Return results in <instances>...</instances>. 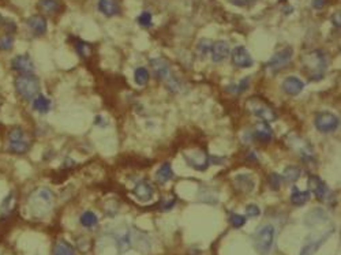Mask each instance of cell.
<instances>
[{"instance_id":"1","label":"cell","mask_w":341,"mask_h":255,"mask_svg":"<svg viewBox=\"0 0 341 255\" xmlns=\"http://www.w3.org/2000/svg\"><path fill=\"white\" fill-rule=\"evenodd\" d=\"M30 213L34 217H44L51 212L53 206V192L47 187H40L34 190L29 196Z\"/></svg>"},{"instance_id":"2","label":"cell","mask_w":341,"mask_h":255,"mask_svg":"<svg viewBox=\"0 0 341 255\" xmlns=\"http://www.w3.org/2000/svg\"><path fill=\"white\" fill-rule=\"evenodd\" d=\"M303 63L308 72V78L311 81H318L324 78L325 70L328 68V59L322 51H312L303 58Z\"/></svg>"},{"instance_id":"3","label":"cell","mask_w":341,"mask_h":255,"mask_svg":"<svg viewBox=\"0 0 341 255\" xmlns=\"http://www.w3.org/2000/svg\"><path fill=\"white\" fill-rule=\"evenodd\" d=\"M276 238V228L272 224L260 226L254 234V248L260 255H266L270 252Z\"/></svg>"},{"instance_id":"4","label":"cell","mask_w":341,"mask_h":255,"mask_svg":"<svg viewBox=\"0 0 341 255\" xmlns=\"http://www.w3.org/2000/svg\"><path fill=\"white\" fill-rule=\"evenodd\" d=\"M15 89L25 100H33L40 92V82L33 74H21L15 79Z\"/></svg>"},{"instance_id":"5","label":"cell","mask_w":341,"mask_h":255,"mask_svg":"<svg viewBox=\"0 0 341 255\" xmlns=\"http://www.w3.org/2000/svg\"><path fill=\"white\" fill-rule=\"evenodd\" d=\"M248 109L251 111L252 115H255L257 118H260L264 122H274L277 119V114L273 109L272 106L268 105L266 102L260 97H252L247 101Z\"/></svg>"},{"instance_id":"6","label":"cell","mask_w":341,"mask_h":255,"mask_svg":"<svg viewBox=\"0 0 341 255\" xmlns=\"http://www.w3.org/2000/svg\"><path fill=\"white\" fill-rule=\"evenodd\" d=\"M9 148L10 152L15 154H23L30 149V140L22 128L15 127L10 131Z\"/></svg>"},{"instance_id":"7","label":"cell","mask_w":341,"mask_h":255,"mask_svg":"<svg viewBox=\"0 0 341 255\" xmlns=\"http://www.w3.org/2000/svg\"><path fill=\"white\" fill-rule=\"evenodd\" d=\"M314 124L318 131L324 132V134H329V132L336 131L338 128V118L332 112H321L316 116Z\"/></svg>"},{"instance_id":"8","label":"cell","mask_w":341,"mask_h":255,"mask_svg":"<svg viewBox=\"0 0 341 255\" xmlns=\"http://www.w3.org/2000/svg\"><path fill=\"white\" fill-rule=\"evenodd\" d=\"M292 56H294V51H292V48L287 47L281 51H278L276 55H273V58L268 62L266 64V67L270 71H278V70H281L286 66L290 64V62L292 60Z\"/></svg>"},{"instance_id":"9","label":"cell","mask_w":341,"mask_h":255,"mask_svg":"<svg viewBox=\"0 0 341 255\" xmlns=\"http://www.w3.org/2000/svg\"><path fill=\"white\" fill-rule=\"evenodd\" d=\"M308 191L316 194V198L318 201H325L330 195V190L326 186V183L322 179L314 176V175L308 178Z\"/></svg>"},{"instance_id":"10","label":"cell","mask_w":341,"mask_h":255,"mask_svg":"<svg viewBox=\"0 0 341 255\" xmlns=\"http://www.w3.org/2000/svg\"><path fill=\"white\" fill-rule=\"evenodd\" d=\"M184 158L190 166H192L194 169L196 171H205L208 166H209V157L206 156L205 152L202 150H195V152H191V153L184 154Z\"/></svg>"},{"instance_id":"11","label":"cell","mask_w":341,"mask_h":255,"mask_svg":"<svg viewBox=\"0 0 341 255\" xmlns=\"http://www.w3.org/2000/svg\"><path fill=\"white\" fill-rule=\"evenodd\" d=\"M132 194L135 195V198L138 201H141V202H149L152 201L154 195V190L152 187V184H150L149 180H139L138 183L135 184V187L132 190Z\"/></svg>"},{"instance_id":"12","label":"cell","mask_w":341,"mask_h":255,"mask_svg":"<svg viewBox=\"0 0 341 255\" xmlns=\"http://www.w3.org/2000/svg\"><path fill=\"white\" fill-rule=\"evenodd\" d=\"M232 63L239 68H250L254 64V62L246 48L236 47L232 51Z\"/></svg>"},{"instance_id":"13","label":"cell","mask_w":341,"mask_h":255,"mask_svg":"<svg viewBox=\"0 0 341 255\" xmlns=\"http://www.w3.org/2000/svg\"><path fill=\"white\" fill-rule=\"evenodd\" d=\"M333 232H334V230H329V231H326L324 235H321L320 238L316 239V240H310L308 243H306V244L303 246L302 250H300V252H299V255H314L316 254L317 251L321 248V246H322V244H324V243L326 242L330 236H332Z\"/></svg>"},{"instance_id":"14","label":"cell","mask_w":341,"mask_h":255,"mask_svg":"<svg viewBox=\"0 0 341 255\" xmlns=\"http://www.w3.org/2000/svg\"><path fill=\"white\" fill-rule=\"evenodd\" d=\"M11 67L19 74H33L34 71V63L29 55L15 56L11 63Z\"/></svg>"},{"instance_id":"15","label":"cell","mask_w":341,"mask_h":255,"mask_svg":"<svg viewBox=\"0 0 341 255\" xmlns=\"http://www.w3.org/2000/svg\"><path fill=\"white\" fill-rule=\"evenodd\" d=\"M328 213L325 212L324 209L321 208H316L312 209L311 212L307 213L306 218H304V224H306L308 228L311 226V228H314V226L320 225V224H324V222L328 221Z\"/></svg>"},{"instance_id":"16","label":"cell","mask_w":341,"mask_h":255,"mask_svg":"<svg viewBox=\"0 0 341 255\" xmlns=\"http://www.w3.org/2000/svg\"><path fill=\"white\" fill-rule=\"evenodd\" d=\"M230 45L226 41H216V43L212 44V48H210V53H212V59L216 63H220L222 60H225L228 56H230Z\"/></svg>"},{"instance_id":"17","label":"cell","mask_w":341,"mask_h":255,"mask_svg":"<svg viewBox=\"0 0 341 255\" xmlns=\"http://www.w3.org/2000/svg\"><path fill=\"white\" fill-rule=\"evenodd\" d=\"M150 67H152L154 77L157 79H164L169 75V64L166 63V60H164L162 58L150 59Z\"/></svg>"},{"instance_id":"18","label":"cell","mask_w":341,"mask_h":255,"mask_svg":"<svg viewBox=\"0 0 341 255\" xmlns=\"http://www.w3.org/2000/svg\"><path fill=\"white\" fill-rule=\"evenodd\" d=\"M113 239H115L116 246L119 248V254H124V252H127L132 246V238L131 234L128 232V231H119V232H116L113 235Z\"/></svg>"},{"instance_id":"19","label":"cell","mask_w":341,"mask_h":255,"mask_svg":"<svg viewBox=\"0 0 341 255\" xmlns=\"http://www.w3.org/2000/svg\"><path fill=\"white\" fill-rule=\"evenodd\" d=\"M234 184L235 187L238 188L239 191L242 192H251L254 190V186H255V182L254 179L247 174H242V175H236L234 178Z\"/></svg>"},{"instance_id":"20","label":"cell","mask_w":341,"mask_h":255,"mask_svg":"<svg viewBox=\"0 0 341 255\" xmlns=\"http://www.w3.org/2000/svg\"><path fill=\"white\" fill-rule=\"evenodd\" d=\"M303 89H304V83H303V81H300V79L296 77H288L284 79V82H282V90H284L287 94H291V96H296V94L300 93Z\"/></svg>"},{"instance_id":"21","label":"cell","mask_w":341,"mask_h":255,"mask_svg":"<svg viewBox=\"0 0 341 255\" xmlns=\"http://www.w3.org/2000/svg\"><path fill=\"white\" fill-rule=\"evenodd\" d=\"M27 26L36 36H43L47 32V21L40 15H33L27 19Z\"/></svg>"},{"instance_id":"22","label":"cell","mask_w":341,"mask_h":255,"mask_svg":"<svg viewBox=\"0 0 341 255\" xmlns=\"http://www.w3.org/2000/svg\"><path fill=\"white\" fill-rule=\"evenodd\" d=\"M15 204H17V196H15V192H10L9 195L6 196L2 205H0V216L6 218L9 217L11 213L14 212L15 209Z\"/></svg>"},{"instance_id":"23","label":"cell","mask_w":341,"mask_h":255,"mask_svg":"<svg viewBox=\"0 0 341 255\" xmlns=\"http://www.w3.org/2000/svg\"><path fill=\"white\" fill-rule=\"evenodd\" d=\"M98 10L107 17H113L119 14V6L115 0H98Z\"/></svg>"},{"instance_id":"24","label":"cell","mask_w":341,"mask_h":255,"mask_svg":"<svg viewBox=\"0 0 341 255\" xmlns=\"http://www.w3.org/2000/svg\"><path fill=\"white\" fill-rule=\"evenodd\" d=\"M310 196H311V192L306 190H299L298 187L292 188L291 191V202L295 205V206H303L304 204H307L310 201Z\"/></svg>"},{"instance_id":"25","label":"cell","mask_w":341,"mask_h":255,"mask_svg":"<svg viewBox=\"0 0 341 255\" xmlns=\"http://www.w3.org/2000/svg\"><path fill=\"white\" fill-rule=\"evenodd\" d=\"M33 108L34 111L40 112V114H47L51 109V100L43 94H37L33 98Z\"/></svg>"},{"instance_id":"26","label":"cell","mask_w":341,"mask_h":255,"mask_svg":"<svg viewBox=\"0 0 341 255\" xmlns=\"http://www.w3.org/2000/svg\"><path fill=\"white\" fill-rule=\"evenodd\" d=\"M174 178V169H172V165H170L169 162H165V164H162L158 171L156 172V179H157L158 182L161 184L166 183L168 180Z\"/></svg>"},{"instance_id":"27","label":"cell","mask_w":341,"mask_h":255,"mask_svg":"<svg viewBox=\"0 0 341 255\" xmlns=\"http://www.w3.org/2000/svg\"><path fill=\"white\" fill-rule=\"evenodd\" d=\"M39 9L43 13L48 14V15H52V14H56L59 11L60 5L58 0H40Z\"/></svg>"},{"instance_id":"28","label":"cell","mask_w":341,"mask_h":255,"mask_svg":"<svg viewBox=\"0 0 341 255\" xmlns=\"http://www.w3.org/2000/svg\"><path fill=\"white\" fill-rule=\"evenodd\" d=\"M255 136L262 142H268L273 138V131L272 128L269 127L268 123L264 122V123H261L257 126L255 128Z\"/></svg>"},{"instance_id":"29","label":"cell","mask_w":341,"mask_h":255,"mask_svg":"<svg viewBox=\"0 0 341 255\" xmlns=\"http://www.w3.org/2000/svg\"><path fill=\"white\" fill-rule=\"evenodd\" d=\"M53 255H75V250L66 240H59L53 248Z\"/></svg>"},{"instance_id":"30","label":"cell","mask_w":341,"mask_h":255,"mask_svg":"<svg viewBox=\"0 0 341 255\" xmlns=\"http://www.w3.org/2000/svg\"><path fill=\"white\" fill-rule=\"evenodd\" d=\"M79 221L85 228H93L98 224V217L94 214L93 212H90V210H86V212L82 213L81 218H79Z\"/></svg>"},{"instance_id":"31","label":"cell","mask_w":341,"mask_h":255,"mask_svg":"<svg viewBox=\"0 0 341 255\" xmlns=\"http://www.w3.org/2000/svg\"><path fill=\"white\" fill-rule=\"evenodd\" d=\"M300 175H302V169L296 165H290L284 169V179L288 182H296L300 178Z\"/></svg>"},{"instance_id":"32","label":"cell","mask_w":341,"mask_h":255,"mask_svg":"<svg viewBox=\"0 0 341 255\" xmlns=\"http://www.w3.org/2000/svg\"><path fill=\"white\" fill-rule=\"evenodd\" d=\"M134 79L139 86H144L149 81V72L145 67H138L134 72Z\"/></svg>"},{"instance_id":"33","label":"cell","mask_w":341,"mask_h":255,"mask_svg":"<svg viewBox=\"0 0 341 255\" xmlns=\"http://www.w3.org/2000/svg\"><path fill=\"white\" fill-rule=\"evenodd\" d=\"M210 48H212V41H209V40H201L200 43H198V47H196L198 55L201 58H205L210 52Z\"/></svg>"},{"instance_id":"34","label":"cell","mask_w":341,"mask_h":255,"mask_svg":"<svg viewBox=\"0 0 341 255\" xmlns=\"http://www.w3.org/2000/svg\"><path fill=\"white\" fill-rule=\"evenodd\" d=\"M230 221L234 228H242L247 221V218L242 214H238V213H232L230 217Z\"/></svg>"},{"instance_id":"35","label":"cell","mask_w":341,"mask_h":255,"mask_svg":"<svg viewBox=\"0 0 341 255\" xmlns=\"http://www.w3.org/2000/svg\"><path fill=\"white\" fill-rule=\"evenodd\" d=\"M281 183H282V176H281V175H278V174L270 175V178H269V186H270V188H272V190H274V191L280 190V187H281Z\"/></svg>"},{"instance_id":"36","label":"cell","mask_w":341,"mask_h":255,"mask_svg":"<svg viewBox=\"0 0 341 255\" xmlns=\"http://www.w3.org/2000/svg\"><path fill=\"white\" fill-rule=\"evenodd\" d=\"M75 48H77V52L82 58H88L92 53V47L88 43H85V41H78Z\"/></svg>"},{"instance_id":"37","label":"cell","mask_w":341,"mask_h":255,"mask_svg":"<svg viewBox=\"0 0 341 255\" xmlns=\"http://www.w3.org/2000/svg\"><path fill=\"white\" fill-rule=\"evenodd\" d=\"M138 23L142 26V27H150V26L153 25V22H152V14L149 11H144V13L138 17Z\"/></svg>"},{"instance_id":"38","label":"cell","mask_w":341,"mask_h":255,"mask_svg":"<svg viewBox=\"0 0 341 255\" xmlns=\"http://www.w3.org/2000/svg\"><path fill=\"white\" fill-rule=\"evenodd\" d=\"M246 216L250 217V218H257V217L261 216V209L258 205L255 204H250L246 206Z\"/></svg>"},{"instance_id":"39","label":"cell","mask_w":341,"mask_h":255,"mask_svg":"<svg viewBox=\"0 0 341 255\" xmlns=\"http://www.w3.org/2000/svg\"><path fill=\"white\" fill-rule=\"evenodd\" d=\"M13 45H14V40L11 36H5V37L0 39V48H2V49L9 51V49L13 48Z\"/></svg>"},{"instance_id":"40","label":"cell","mask_w":341,"mask_h":255,"mask_svg":"<svg viewBox=\"0 0 341 255\" xmlns=\"http://www.w3.org/2000/svg\"><path fill=\"white\" fill-rule=\"evenodd\" d=\"M248 83H250V79H248V78H246V79H242V82H240L238 86H235V92H236L238 94L243 93L244 90H247Z\"/></svg>"},{"instance_id":"41","label":"cell","mask_w":341,"mask_h":255,"mask_svg":"<svg viewBox=\"0 0 341 255\" xmlns=\"http://www.w3.org/2000/svg\"><path fill=\"white\" fill-rule=\"evenodd\" d=\"M254 2H255V0H231V3H234L235 6H242V7L252 5Z\"/></svg>"},{"instance_id":"42","label":"cell","mask_w":341,"mask_h":255,"mask_svg":"<svg viewBox=\"0 0 341 255\" xmlns=\"http://www.w3.org/2000/svg\"><path fill=\"white\" fill-rule=\"evenodd\" d=\"M326 5V0H312V7L317 10H321Z\"/></svg>"},{"instance_id":"43","label":"cell","mask_w":341,"mask_h":255,"mask_svg":"<svg viewBox=\"0 0 341 255\" xmlns=\"http://www.w3.org/2000/svg\"><path fill=\"white\" fill-rule=\"evenodd\" d=\"M333 23L336 25V27H340V13H336L333 15Z\"/></svg>"}]
</instances>
